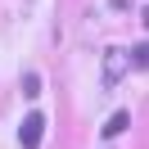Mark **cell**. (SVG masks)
<instances>
[{
  "instance_id": "6da1fadb",
  "label": "cell",
  "mask_w": 149,
  "mask_h": 149,
  "mask_svg": "<svg viewBox=\"0 0 149 149\" xmlns=\"http://www.w3.org/2000/svg\"><path fill=\"white\" fill-rule=\"evenodd\" d=\"M41 136H45V113L32 109L27 118H23V127H18V145L23 149H41Z\"/></svg>"
},
{
  "instance_id": "7a4b0ae2",
  "label": "cell",
  "mask_w": 149,
  "mask_h": 149,
  "mask_svg": "<svg viewBox=\"0 0 149 149\" xmlns=\"http://www.w3.org/2000/svg\"><path fill=\"white\" fill-rule=\"evenodd\" d=\"M122 72H127V54H122V45H109L104 50V86H118Z\"/></svg>"
},
{
  "instance_id": "3957f363",
  "label": "cell",
  "mask_w": 149,
  "mask_h": 149,
  "mask_svg": "<svg viewBox=\"0 0 149 149\" xmlns=\"http://www.w3.org/2000/svg\"><path fill=\"white\" fill-rule=\"evenodd\" d=\"M127 127H131V118H127V113L118 109V113H113L109 122H104V140H113V136H122V131H127Z\"/></svg>"
},
{
  "instance_id": "277c9868",
  "label": "cell",
  "mask_w": 149,
  "mask_h": 149,
  "mask_svg": "<svg viewBox=\"0 0 149 149\" xmlns=\"http://www.w3.org/2000/svg\"><path fill=\"white\" fill-rule=\"evenodd\" d=\"M23 95H27V100L41 95V72H23Z\"/></svg>"
},
{
  "instance_id": "5b68a950",
  "label": "cell",
  "mask_w": 149,
  "mask_h": 149,
  "mask_svg": "<svg viewBox=\"0 0 149 149\" xmlns=\"http://www.w3.org/2000/svg\"><path fill=\"white\" fill-rule=\"evenodd\" d=\"M145 59H149V50H145V41H136V50H131V59H127V68H145Z\"/></svg>"
}]
</instances>
